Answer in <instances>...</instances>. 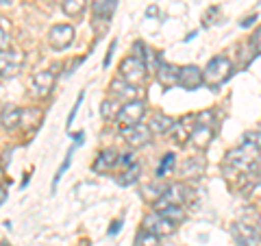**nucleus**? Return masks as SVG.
<instances>
[{"mask_svg":"<svg viewBox=\"0 0 261 246\" xmlns=\"http://www.w3.org/2000/svg\"><path fill=\"white\" fill-rule=\"evenodd\" d=\"M220 15V9H218V7H211V9L207 11V15H205V27H211V24H214V20H211V18H214V15Z\"/></svg>","mask_w":261,"mask_h":246,"instance_id":"33","label":"nucleus"},{"mask_svg":"<svg viewBox=\"0 0 261 246\" xmlns=\"http://www.w3.org/2000/svg\"><path fill=\"white\" fill-rule=\"evenodd\" d=\"M172 125H174V120L170 116H166V113H154L148 122V129H150V133H168V131L172 129Z\"/></svg>","mask_w":261,"mask_h":246,"instance_id":"22","label":"nucleus"},{"mask_svg":"<svg viewBox=\"0 0 261 246\" xmlns=\"http://www.w3.org/2000/svg\"><path fill=\"white\" fill-rule=\"evenodd\" d=\"M146 77H148V70H146L144 61L135 59L133 55L126 57V59L120 63V79H124L126 83H130V85L137 87L140 83H144Z\"/></svg>","mask_w":261,"mask_h":246,"instance_id":"3","label":"nucleus"},{"mask_svg":"<svg viewBox=\"0 0 261 246\" xmlns=\"http://www.w3.org/2000/svg\"><path fill=\"white\" fill-rule=\"evenodd\" d=\"M214 135H216V127L214 125H200V122H196L194 129H192L190 139L198 146V149H207L209 142L214 139Z\"/></svg>","mask_w":261,"mask_h":246,"instance_id":"16","label":"nucleus"},{"mask_svg":"<svg viewBox=\"0 0 261 246\" xmlns=\"http://www.w3.org/2000/svg\"><path fill=\"white\" fill-rule=\"evenodd\" d=\"M5 183V170H3V166H0V185Z\"/></svg>","mask_w":261,"mask_h":246,"instance_id":"40","label":"nucleus"},{"mask_svg":"<svg viewBox=\"0 0 261 246\" xmlns=\"http://www.w3.org/2000/svg\"><path fill=\"white\" fill-rule=\"evenodd\" d=\"M231 233H233V240L238 246H259L261 244V237H259V229L246 225V223H233L231 227Z\"/></svg>","mask_w":261,"mask_h":246,"instance_id":"7","label":"nucleus"},{"mask_svg":"<svg viewBox=\"0 0 261 246\" xmlns=\"http://www.w3.org/2000/svg\"><path fill=\"white\" fill-rule=\"evenodd\" d=\"M250 48H252V53H255V55H261V29H257L255 33H252Z\"/></svg>","mask_w":261,"mask_h":246,"instance_id":"29","label":"nucleus"},{"mask_svg":"<svg viewBox=\"0 0 261 246\" xmlns=\"http://www.w3.org/2000/svg\"><path fill=\"white\" fill-rule=\"evenodd\" d=\"M70 163H72V151L68 153V157H65V161H63V166H61L59 170H57V177H55V181H53V185H57V181H59V179H61V175H63V172H65V170H68V168H70Z\"/></svg>","mask_w":261,"mask_h":246,"instance_id":"31","label":"nucleus"},{"mask_svg":"<svg viewBox=\"0 0 261 246\" xmlns=\"http://www.w3.org/2000/svg\"><path fill=\"white\" fill-rule=\"evenodd\" d=\"M87 7V0H63L61 3V9L65 15H70V18H79V15H83Z\"/></svg>","mask_w":261,"mask_h":246,"instance_id":"24","label":"nucleus"},{"mask_svg":"<svg viewBox=\"0 0 261 246\" xmlns=\"http://www.w3.org/2000/svg\"><path fill=\"white\" fill-rule=\"evenodd\" d=\"M178 72H181V68H178V65L161 61V63L157 65V70H154V75H157V81L161 83V87L172 89V87L178 85Z\"/></svg>","mask_w":261,"mask_h":246,"instance_id":"13","label":"nucleus"},{"mask_svg":"<svg viewBox=\"0 0 261 246\" xmlns=\"http://www.w3.org/2000/svg\"><path fill=\"white\" fill-rule=\"evenodd\" d=\"M144 229H146V231H150V233H154V235H159V237L174 233V225L168 223V220L163 218L159 211H152V214H148L144 218Z\"/></svg>","mask_w":261,"mask_h":246,"instance_id":"10","label":"nucleus"},{"mask_svg":"<svg viewBox=\"0 0 261 246\" xmlns=\"http://www.w3.org/2000/svg\"><path fill=\"white\" fill-rule=\"evenodd\" d=\"M120 227H122V220H116V223H111L109 227V235H116L120 231Z\"/></svg>","mask_w":261,"mask_h":246,"instance_id":"36","label":"nucleus"},{"mask_svg":"<svg viewBox=\"0 0 261 246\" xmlns=\"http://www.w3.org/2000/svg\"><path fill=\"white\" fill-rule=\"evenodd\" d=\"M116 46H118V42H116V39H113L111 46H109V51H107V57H105V68H107V65L111 63V55H113V51H116Z\"/></svg>","mask_w":261,"mask_h":246,"instance_id":"35","label":"nucleus"},{"mask_svg":"<svg viewBox=\"0 0 261 246\" xmlns=\"http://www.w3.org/2000/svg\"><path fill=\"white\" fill-rule=\"evenodd\" d=\"M205 166H207V163H205V159H202V157H190V159L183 161L178 175H181L183 179H198L202 172H205Z\"/></svg>","mask_w":261,"mask_h":246,"instance_id":"18","label":"nucleus"},{"mask_svg":"<svg viewBox=\"0 0 261 246\" xmlns=\"http://www.w3.org/2000/svg\"><path fill=\"white\" fill-rule=\"evenodd\" d=\"M244 139H246V142H250L252 146H255V149L261 151V131H250V133L244 135Z\"/></svg>","mask_w":261,"mask_h":246,"instance_id":"30","label":"nucleus"},{"mask_svg":"<svg viewBox=\"0 0 261 246\" xmlns=\"http://www.w3.org/2000/svg\"><path fill=\"white\" fill-rule=\"evenodd\" d=\"M259 157L261 151L255 149L246 139H242L238 149L226 155V166L233 168V175H252L259 166Z\"/></svg>","mask_w":261,"mask_h":246,"instance_id":"1","label":"nucleus"},{"mask_svg":"<svg viewBox=\"0 0 261 246\" xmlns=\"http://www.w3.org/2000/svg\"><path fill=\"white\" fill-rule=\"evenodd\" d=\"M157 211L168 220V223H172L174 227H176V225H181L183 220L187 218L185 209H183V205H168V207H161V209H157Z\"/></svg>","mask_w":261,"mask_h":246,"instance_id":"21","label":"nucleus"},{"mask_svg":"<svg viewBox=\"0 0 261 246\" xmlns=\"http://www.w3.org/2000/svg\"><path fill=\"white\" fill-rule=\"evenodd\" d=\"M187 201V187L181 183H172L168 187H163V192L157 201H154V207H168V205H183Z\"/></svg>","mask_w":261,"mask_h":246,"instance_id":"8","label":"nucleus"},{"mask_svg":"<svg viewBox=\"0 0 261 246\" xmlns=\"http://www.w3.org/2000/svg\"><path fill=\"white\" fill-rule=\"evenodd\" d=\"M116 168H118V153L113 149H102L98 153V157L92 166V170L96 175H111Z\"/></svg>","mask_w":261,"mask_h":246,"instance_id":"12","label":"nucleus"},{"mask_svg":"<svg viewBox=\"0 0 261 246\" xmlns=\"http://www.w3.org/2000/svg\"><path fill=\"white\" fill-rule=\"evenodd\" d=\"M135 163V157H133V153H124V155H118V168H128V166H133ZM116 168V170H118Z\"/></svg>","mask_w":261,"mask_h":246,"instance_id":"28","label":"nucleus"},{"mask_svg":"<svg viewBox=\"0 0 261 246\" xmlns=\"http://www.w3.org/2000/svg\"><path fill=\"white\" fill-rule=\"evenodd\" d=\"M135 246H161V237L142 229V231L135 235Z\"/></svg>","mask_w":261,"mask_h":246,"instance_id":"26","label":"nucleus"},{"mask_svg":"<svg viewBox=\"0 0 261 246\" xmlns=\"http://www.w3.org/2000/svg\"><path fill=\"white\" fill-rule=\"evenodd\" d=\"M111 96L113 101H124V103H130V101H137V94H140V89H137L135 85L126 83L124 79H113L111 81Z\"/></svg>","mask_w":261,"mask_h":246,"instance_id":"14","label":"nucleus"},{"mask_svg":"<svg viewBox=\"0 0 261 246\" xmlns=\"http://www.w3.org/2000/svg\"><path fill=\"white\" fill-rule=\"evenodd\" d=\"M0 246H7V244H0Z\"/></svg>","mask_w":261,"mask_h":246,"instance_id":"43","label":"nucleus"},{"mask_svg":"<svg viewBox=\"0 0 261 246\" xmlns=\"http://www.w3.org/2000/svg\"><path fill=\"white\" fill-rule=\"evenodd\" d=\"M9 48V35H7V31L0 27V51H7Z\"/></svg>","mask_w":261,"mask_h":246,"instance_id":"32","label":"nucleus"},{"mask_svg":"<svg viewBox=\"0 0 261 246\" xmlns=\"http://www.w3.org/2000/svg\"><path fill=\"white\" fill-rule=\"evenodd\" d=\"M255 20H257V13H252V15H248V18H246V20H244V22H242V27H250V24H252V22H255Z\"/></svg>","mask_w":261,"mask_h":246,"instance_id":"37","label":"nucleus"},{"mask_svg":"<svg viewBox=\"0 0 261 246\" xmlns=\"http://www.w3.org/2000/svg\"><path fill=\"white\" fill-rule=\"evenodd\" d=\"M5 199H7V187H5V185H0V205L5 203Z\"/></svg>","mask_w":261,"mask_h":246,"instance_id":"38","label":"nucleus"},{"mask_svg":"<svg viewBox=\"0 0 261 246\" xmlns=\"http://www.w3.org/2000/svg\"><path fill=\"white\" fill-rule=\"evenodd\" d=\"M20 118H22V109L15 105H5L0 111V125L7 131H15L20 127Z\"/></svg>","mask_w":261,"mask_h":246,"instance_id":"17","label":"nucleus"},{"mask_svg":"<svg viewBox=\"0 0 261 246\" xmlns=\"http://www.w3.org/2000/svg\"><path fill=\"white\" fill-rule=\"evenodd\" d=\"M146 15H157V7H150V9L146 11Z\"/></svg>","mask_w":261,"mask_h":246,"instance_id":"39","label":"nucleus"},{"mask_svg":"<svg viewBox=\"0 0 261 246\" xmlns=\"http://www.w3.org/2000/svg\"><path fill=\"white\" fill-rule=\"evenodd\" d=\"M178 85L187 92H194L202 85V70L198 65H183L181 72H178Z\"/></svg>","mask_w":261,"mask_h":246,"instance_id":"11","label":"nucleus"},{"mask_svg":"<svg viewBox=\"0 0 261 246\" xmlns=\"http://www.w3.org/2000/svg\"><path fill=\"white\" fill-rule=\"evenodd\" d=\"M81 103H83V94H79V101H76L74 107H72V113H70V118H68V125H72V120H74L76 111H79V107H81Z\"/></svg>","mask_w":261,"mask_h":246,"instance_id":"34","label":"nucleus"},{"mask_svg":"<svg viewBox=\"0 0 261 246\" xmlns=\"http://www.w3.org/2000/svg\"><path fill=\"white\" fill-rule=\"evenodd\" d=\"M74 42V27L70 24H55V27L48 31V44L55 51H65Z\"/></svg>","mask_w":261,"mask_h":246,"instance_id":"5","label":"nucleus"},{"mask_svg":"<svg viewBox=\"0 0 261 246\" xmlns=\"http://www.w3.org/2000/svg\"><path fill=\"white\" fill-rule=\"evenodd\" d=\"M118 113H120L118 101H113V98H107V101H102V105H100V116H102V120L111 122V120L118 118Z\"/></svg>","mask_w":261,"mask_h":246,"instance_id":"25","label":"nucleus"},{"mask_svg":"<svg viewBox=\"0 0 261 246\" xmlns=\"http://www.w3.org/2000/svg\"><path fill=\"white\" fill-rule=\"evenodd\" d=\"M116 11V0H94V20L109 22Z\"/></svg>","mask_w":261,"mask_h":246,"instance_id":"20","label":"nucleus"},{"mask_svg":"<svg viewBox=\"0 0 261 246\" xmlns=\"http://www.w3.org/2000/svg\"><path fill=\"white\" fill-rule=\"evenodd\" d=\"M122 135H124L126 144L130 146V149H142V146L148 144L150 137H152L148 125H142V122H140V125H135V127L122 129Z\"/></svg>","mask_w":261,"mask_h":246,"instance_id":"9","label":"nucleus"},{"mask_svg":"<svg viewBox=\"0 0 261 246\" xmlns=\"http://www.w3.org/2000/svg\"><path fill=\"white\" fill-rule=\"evenodd\" d=\"M13 3V0H0V5H3V7H7V5H11Z\"/></svg>","mask_w":261,"mask_h":246,"instance_id":"41","label":"nucleus"},{"mask_svg":"<svg viewBox=\"0 0 261 246\" xmlns=\"http://www.w3.org/2000/svg\"><path fill=\"white\" fill-rule=\"evenodd\" d=\"M55 83H57V77L53 75L50 70H42V72H37V75L33 77V89H35V94L39 98L50 96V92L55 89Z\"/></svg>","mask_w":261,"mask_h":246,"instance_id":"15","label":"nucleus"},{"mask_svg":"<svg viewBox=\"0 0 261 246\" xmlns=\"http://www.w3.org/2000/svg\"><path fill=\"white\" fill-rule=\"evenodd\" d=\"M233 75V63L228 57H214L207 65L205 70H202V85H207L211 89H218L220 85L224 83V81H228Z\"/></svg>","mask_w":261,"mask_h":246,"instance_id":"2","label":"nucleus"},{"mask_svg":"<svg viewBox=\"0 0 261 246\" xmlns=\"http://www.w3.org/2000/svg\"><path fill=\"white\" fill-rule=\"evenodd\" d=\"M174 163H176V155L174 153H166V155H163L161 161H159V168H157V179L166 177L168 172L174 168Z\"/></svg>","mask_w":261,"mask_h":246,"instance_id":"27","label":"nucleus"},{"mask_svg":"<svg viewBox=\"0 0 261 246\" xmlns=\"http://www.w3.org/2000/svg\"><path fill=\"white\" fill-rule=\"evenodd\" d=\"M144 116H146L144 101H130V103H124V107H120L116 122L120 125V129H128V127L140 125Z\"/></svg>","mask_w":261,"mask_h":246,"instance_id":"4","label":"nucleus"},{"mask_svg":"<svg viewBox=\"0 0 261 246\" xmlns=\"http://www.w3.org/2000/svg\"><path fill=\"white\" fill-rule=\"evenodd\" d=\"M137 179H140V163H133V166H128V168H124L120 172V175L116 177V181L120 183V185H133V183H137Z\"/></svg>","mask_w":261,"mask_h":246,"instance_id":"23","label":"nucleus"},{"mask_svg":"<svg viewBox=\"0 0 261 246\" xmlns=\"http://www.w3.org/2000/svg\"><path fill=\"white\" fill-rule=\"evenodd\" d=\"M192 120H194V116H185L183 120H178V122H174V125H172V129H170V131H172V137H174L176 144H185L187 139H190L192 129H194L190 125Z\"/></svg>","mask_w":261,"mask_h":246,"instance_id":"19","label":"nucleus"},{"mask_svg":"<svg viewBox=\"0 0 261 246\" xmlns=\"http://www.w3.org/2000/svg\"><path fill=\"white\" fill-rule=\"evenodd\" d=\"M259 237H261V227H259Z\"/></svg>","mask_w":261,"mask_h":246,"instance_id":"42","label":"nucleus"},{"mask_svg":"<svg viewBox=\"0 0 261 246\" xmlns=\"http://www.w3.org/2000/svg\"><path fill=\"white\" fill-rule=\"evenodd\" d=\"M24 65V55L15 48L0 51V77H15Z\"/></svg>","mask_w":261,"mask_h":246,"instance_id":"6","label":"nucleus"}]
</instances>
